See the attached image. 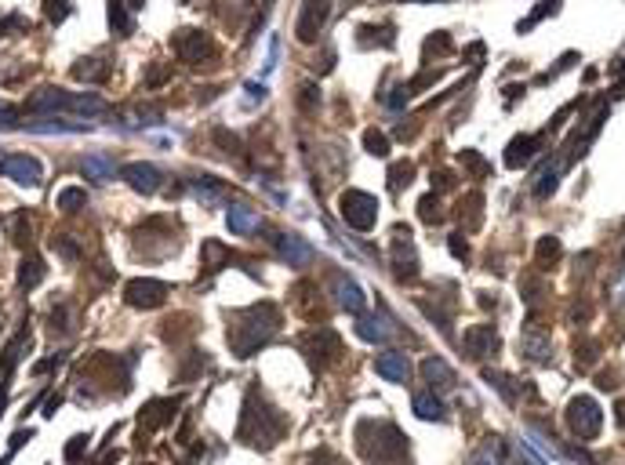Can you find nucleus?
Segmentation results:
<instances>
[{"label": "nucleus", "mask_w": 625, "mask_h": 465, "mask_svg": "<svg viewBox=\"0 0 625 465\" xmlns=\"http://www.w3.org/2000/svg\"><path fill=\"white\" fill-rule=\"evenodd\" d=\"M280 327V320H276V305H270V302H262V305H254L251 313L240 320V324L233 327V353L237 356H251L254 349H259L262 342H270L273 338V331Z\"/></svg>", "instance_id": "f257e3e1"}, {"label": "nucleus", "mask_w": 625, "mask_h": 465, "mask_svg": "<svg viewBox=\"0 0 625 465\" xmlns=\"http://www.w3.org/2000/svg\"><path fill=\"white\" fill-rule=\"evenodd\" d=\"M567 425H571V433H575L578 440L589 444L604 429V407L596 404L593 396H575L567 404Z\"/></svg>", "instance_id": "f03ea898"}, {"label": "nucleus", "mask_w": 625, "mask_h": 465, "mask_svg": "<svg viewBox=\"0 0 625 465\" xmlns=\"http://www.w3.org/2000/svg\"><path fill=\"white\" fill-rule=\"evenodd\" d=\"M338 208H342V218H346L356 232H367L378 218V200L364 189H346L342 200H338Z\"/></svg>", "instance_id": "7ed1b4c3"}, {"label": "nucleus", "mask_w": 625, "mask_h": 465, "mask_svg": "<svg viewBox=\"0 0 625 465\" xmlns=\"http://www.w3.org/2000/svg\"><path fill=\"white\" fill-rule=\"evenodd\" d=\"M393 273H397L400 283H411L418 277V255H415V244H411V229L407 226H397L393 229Z\"/></svg>", "instance_id": "20e7f679"}, {"label": "nucleus", "mask_w": 625, "mask_h": 465, "mask_svg": "<svg viewBox=\"0 0 625 465\" xmlns=\"http://www.w3.org/2000/svg\"><path fill=\"white\" fill-rule=\"evenodd\" d=\"M0 175H8L11 182L33 189V186H41L44 167H41V160H36V157H30V153H11V157L0 160Z\"/></svg>", "instance_id": "39448f33"}, {"label": "nucleus", "mask_w": 625, "mask_h": 465, "mask_svg": "<svg viewBox=\"0 0 625 465\" xmlns=\"http://www.w3.org/2000/svg\"><path fill=\"white\" fill-rule=\"evenodd\" d=\"M124 299H127V305H135V309H160L164 302H168V283H160L153 277L131 280V283H127V291H124Z\"/></svg>", "instance_id": "423d86ee"}, {"label": "nucleus", "mask_w": 625, "mask_h": 465, "mask_svg": "<svg viewBox=\"0 0 625 465\" xmlns=\"http://www.w3.org/2000/svg\"><path fill=\"white\" fill-rule=\"evenodd\" d=\"M331 15V0H302V11H298V41L302 44H313L316 36H320L324 22Z\"/></svg>", "instance_id": "0eeeda50"}, {"label": "nucleus", "mask_w": 625, "mask_h": 465, "mask_svg": "<svg viewBox=\"0 0 625 465\" xmlns=\"http://www.w3.org/2000/svg\"><path fill=\"white\" fill-rule=\"evenodd\" d=\"M175 51H178V58H186V62H204L211 55V41L204 30H182L175 36Z\"/></svg>", "instance_id": "6e6552de"}, {"label": "nucleus", "mask_w": 625, "mask_h": 465, "mask_svg": "<svg viewBox=\"0 0 625 465\" xmlns=\"http://www.w3.org/2000/svg\"><path fill=\"white\" fill-rule=\"evenodd\" d=\"M276 248H280V258H284L287 266H295V269H302V266H309L313 262V244L305 240V237H298V232H284V237L276 240Z\"/></svg>", "instance_id": "1a4fd4ad"}, {"label": "nucleus", "mask_w": 625, "mask_h": 465, "mask_svg": "<svg viewBox=\"0 0 625 465\" xmlns=\"http://www.w3.org/2000/svg\"><path fill=\"white\" fill-rule=\"evenodd\" d=\"M302 345H305V353H309V360H316V367H324L327 360L342 349L335 331H313V334H305V338H302Z\"/></svg>", "instance_id": "9d476101"}, {"label": "nucleus", "mask_w": 625, "mask_h": 465, "mask_svg": "<svg viewBox=\"0 0 625 465\" xmlns=\"http://www.w3.org/2000/svg\"><path fill=\"white\" fill-rule=\"evenodd\" d=\"M375 371H378L386 382H400V385L411 378V364H407V356L400 353V349H386V353H378Z\"/></svg>", "instance_id": "9b49d317"}, {"label": "nucleus", "mask_w": 625, "mask_h": 465, "mask_svg": "<svg viewBox=\"0 0 625 465\" xmlns=\"http://www.w3.org/2000/svg\"><path fill=\"white\" fill-rule=\"evenodd\" d=\"M124 178H127V186H131L135 193H142V197H149V193H157L160 189V171L153 164H127L124 167Z\"/></svg>", "instance_id": "f8f14e48"}, {"label": "nucleus", "mask_w": 625, "mask_h": 465, "mask_svg": "<svg viewBox=\"0 0 625 465\" xmlns=\"http://www.w3.org/2000/svg\"><path fill=\"white\" fill-rule=\"evenodd\" d=\"M73 98H76V95H66V91H58V87H41V91L30 98V106L55 116V113H62V109H73Z\"/></svg>", "instance_id": "ddd939ff"}, {"label": "nucleus", "mask_w": 625, "mask_h": 465, "mask_svg": "<svg viewBox=\"0 0 625 465\" xmlns=\"http://www.w3.org/2000/svg\"><path fill=\"white\" fill-rule=\"evenodd\" d=\"M465 349H469V356H483V353H498V334H494V327H473V331H465Z\"/></svg>", "instance_id": "4468645a"}, {"label": "nucleus", "mask_w": 625, "mask_h": 465, "mask_svg": "<svg viewBox=\"0 0 625 465\" xmlns=\"http://www.w3.org/2000/svg\"><path fill=\"white\" fill-rule=\"evenodd\" d=\"M422 378H426L429 389H443V385H451L454 371H451L448 360H440V356H426V360H422Z\"/></svg>", "instance_id": "2eb2a0df"}, {"label": "nucleus", "mask_w": 625, "mask_h": 465, "mask_svg": "<svg viewBox=\"0 0 625 465\" xmlns=\"http://www.w3.org/2000/svg\"><path fill=\"white\" fill-rule=\"evenodd\" d=\"M226 226H229V232H254L259 229V215H254L248 204H229L226 208Z\"/></svg>", "instance_id": "dca6fc26"}, {"label": "nucleus", "mask_w": 625, "mask_h": 465, "mask_svg": "<svg viewBox=\"0 0 625 465\" xmlns=\"http://www.w3.org/2000/svg\"><path fill=\"white\" fill-rule=\"evenodd\" d=\"M335 299H338V305L346 309V313H364V291H360V283L356 280H349V277H342L338 280V288H335Z\"/></svg>", "instance_id": "f3484780"}, {"label": "nucleus", "mask_w": 625, "mask_h": 465, "mask_svg": "<svg viewBox=\"0 0 625 465\" xmlns=\"http://www.w3.org/2000/svg\"><path fill=\"white\" fill-rule=\"evenodd\" d=\"M415 415L422 422H443V418H448V407H443V400L429 389V393L415 396Z\"/></svg>", "instance_id": "a211bd4d"}, {"label": "nucleus", "mask_w": 625, "mask_h": 465, "mask_svg": "<svg viewBox=\"0 0 625 465\" xmlns=\"http://www.w3.org/2000/svg\"><path fill=\"white\" fill-rule=\"evenodd\" d=\"M76 80H87V84H98V80H106V73H109V62L106 58H84V62H76V66L69 69Z\"/></svg>", "instance_id": "6ab92c4d"}, {"label": "nucleus", "mask_w": 625, "mask_h": 465, "mask_svg": "<svg viewBox=\"0 0 625 465\" xmlns=\"http://www.w3.org/2000/svg\"><path fill=\"white\" fill-rule=\"evenodd\" d=\"M189 193H193V197H197V204H219V200L226 197V186H222V182H215V178H208V175H204V178H197V182L189 186Z\"/></svg>", "instance_id": "aec40b11"}, {"label": "nucleus", "mask_w": 625, "mask_h": 465, "mask_svg": "<svg viewBox=\"0 0 625 465\" xmlns=\"http://www.w3.org/2000/svg\"><path fill=\"white\" fill-rule=\"evenodd\" d=\"M531 153H534V138H531V135H520V138L509 142L505 164H509V167H524V164L531 160Z\"/></svg>", "instance_id": "412c9836"}, {"label": "nucleus", "mask_w": 625, "mask_h": 465, "mask_svg": "<svg viewBox=\"0 0 625 465\" xmlns=\"http://www.w3.org/2000/svg\"><path fill=\"white\" fill-rule=\"evenodd\" d=\"M44 273H47V266L41 262V258H25V262L19 266V288L22 291H33L36 283L44 280Z\"/></svg>", "instance_id": "4be33fe9"}, {"label": "nucleus", "mask_w": 625, "mask_h": 465, "mask_svg": "<svg viewBox=\"0 0 625 465\" xmlns=\"http://www.w3.org/2000/svg\"><path fill=\"white\" fill-rule=\"evenodd\" d=\"M524 349L531 360H549V334L538 331V327H527L524 331Z\"/></svg>", "instance_id": "5701e85b"}, {"label": "nucleus", "mask_w": 625, "mask_h": 465, "mask_svg": "<svg viewBox=\"0 0 625 465\" xmlns=\"http://www.w3.org/2000/svg\"><path fill=\"white\" fill-rule=\"evenodd\" d=\"M80 167L95 178V182H106V178H113V160H109V157H95V153H84V157H80Z\"/></svg>", "instance_id": "b1692460"}, {"label": "nucleus", "mask_w": 625, "mask_h": 465, "mask_svg": "<svg viewBox=\"0 0 625 465\" xmlns=\"http://www.w3.org/2000/svg\"><path fill=\"white\" fill-rule=\"evenodd\" d=\"M469 465H502V444H498V440L480 444V447L473 451V458H469Z\"/></svg>", "instance_id": "393cba45"}, {"label": "nucleus", "mask_w": 625, "mask_h": 465, "mask_svg": "<svg viewBox=\"0 0 625 465\" xmlns=\"http://www.w3.org/2000/svg\"><path fill=\"white\" fill-rule=\"evenodd\" d=\"M84 204H87V193H84L80 186H69V189H62V193H58V211H66V215L80 211Z\"/></svg>", "instance_id": "a878e982"}, {"label": "nucleus", "mask_w": 625, "mask_h": 465, "mask_svg": "<svg viewBox=\"0 0 625 465\" xmlns=\"http://www.w3.org/2000/svg\"><path fill=\"white\" fill-rule=\"evenodd\" d=\"M386 436H389V444H393V447H404V433L397 429V425H389ZM382 447H386L382 440H375V444H360V451H364V455L371 458V462H378V458H382Z\"/></svg>", "instance_id": "bb28decb"}, {"label": "nucleus", "mask_w": 625, "mask_h": 465, "mask_svg": "<svg viewBox=\"0 0 625 465\" xmlns=\"http://www.w3.org/2000/svg\"><path fill=\"white\" fill-rule=\"evenodd\" d=\"M356 331H360V338H364V342H375V345H378V342H386V334H389V327H382L375 316H364L360 324H356Z\"/></svg>", "instance_id": "cd10ccee"}, {"label": "nucleus", "mask_w": 625, "mask_h": 465, "mask_svg": "<svg viewBox=\"0 0 625 465\" xmlns=\"http://www.w3.org/2000/svg\"><path fill=\"white\" fill-rule=\"evenodd\" d=\"M534 255H538L542 266H556L560 262V240L556 237H542L538 248H534Z\"/></svg>", "instance_id": "c85d7f7f"}, {"label": "nucleus", "mask_w": 625, "mask_h": 465, "mask_svg": "<svg viewBox=\"0 0 625 465\" xmlns=\"http://www.w3.org/2000/svg\"><path fill=\"white\" fill-rule=\"evenodd\" d=\"M411 171H415V167L407 164V160H404V164H393V167H389V189H393V193H397V189H407V186H411V178H415Z\"/></svg>", "instance_id": "c756f323"}, {"label": "nucleus", "mask_w": 625, "mask_h": 465, "mask_svg": "<svg viewBox=\"0 0 625 465\" xmlns=\"http://www.w3.org/2000/svg\"><path fill=\"white\" fill-rule=\"evenodd\" d=\"M364 149L375 153V157H386V153H389V138L382 131H364Z\"/></svg>", "instance_id": "7c9ffc66"}, {"label": "nucleus", "mask_w": 625, "mask_h": 465, "mask_svg": "<svg viewBox=\"0 0 625 465\" xmlns=\"http://www.w3.org/2000/svg\"><path fill=\"white\" fill-rule=\"evenodd\" d=\"M556 182H560V171H556V164H549V167L542 171L538 186H534V193H538V197H549V193L556 189Z\"/></svg>", "instance_id": "2f4dec72"}, {"label": "nucleus", "mask_w": 625, "mask_h": 465, "mask_svg": "<svg viewBox=\"0 0 625 465\" xmlns=\"http://www.w3.org/2000/svg\"><path fill=\"white\" fill-rule=\"evenodd\" d=\"M109 25L117 33H127V11H124V0H109Z\"/></svg>", "instance_id": "473e14b6"}, {"label": "nucleus", "mask_w": 625, "mask_h": 465, "mask_svg": "<svg viewBox=\"0 0 625 465\" xmlns=\"http://www.w3.org/2000/svg\"><path fill=\"white\" fill-rule=\"evenodd\" d=\"M44 15L51 22H62V19L69 15V4H66V0H44Z\"/></svg>", "instance_id": "72a5a7b5"}, {"label": "nucleus", "mask_w": 625, "mask_h": 465, "mask_svg": "<svg viewBox=\"0 0 625 465\" xmlns=\"http://www.w3.org/2000/svg\"><path fill=\"white\" fill-rule=\"evenodd\" d=\"M448 47H451V33H437V36L426 41V55L432 58V55H440V51H448Z\"/></svg>", "instance_id": "f704fd0d"}, {"label": "nucleus", "mask_w": 625, "mask_h": 465, "mask_svg": "<svg viewBox=\"0 0 625 465\" xmlns=\"http://www.w3.org/2000/svg\"><path fill=\"white\" fill-rule=\"evenodd\" d=\"M418 215H422L426 222H440V208H437V197H422V200H418Z\"/></svg>", "instance_id": "c9c22d12"}, {"label": "nucleus", "mask_w": 625, "mask_h": 465, "mask_svg": "<svg viewBox=\"0 0 625 465\" xmlns=\"http://www.w3.org/2000/svg\"><path fill=\"white\" fill-rule=\"evenodd\" d=\"M19 345H22V334H19V338H11L8 353H4V374H11V367H15V360H19Z\"/></svg>", "instance_id": "e433bc0d"}, {"label": "nucleus", "mask_w": 625, "mask_h": 465, "mask_svg": "<svg viewBox=\"0 0 625 465\" xmlns=\"http://www.w3.org/2000/svg\"><path fill=\"white\" fill-rule=\"evenodd\" d=\"M25 229H30V218H25V215H15V240H19V244L30 240V232H25Z\"/></svg>", "instance_id": "4c0bfd02"}, {"label": "nucleus", "mask_w": 625, "mask_h": 465, "mask_svg": "<svg viewBox=\"0 0 625 465\" xmlns=\"http://www.w3.org/2000/svg\"><path fill=\"white\" fill-rule=\"evenodd\" d=\"M84 451H87V436H76V440L66 444V458H76V455H84Z\"/></svg>", "instance_id": "58836bf2"}, {"label": "nucleus", "mask_w": 625, "mask_h": 465, "mask_svg": "<svg viewBox=\"0 0 625 465\" xmlns=\"http://www.w3.org/2000/svg\"><path fill=\"white\" fill-rule=\"evenodd\" d=\"M30 436H33V433H30V429H19V433H15V436H11V451H15V447H22V444H25V440H30Z\"/></svg>", "instance_id": "ea45409f"}, {"label": "nucleus", "mask_w": 625, "mask_h": 465, "mask_svg": "<svg viewBox=\"0 0 625 465\" xmlns=\"http://www.w3.org/2000/svg\"><path fill=\"white\" fill-rule=\"evenodd\" d=\"M15 124V113H11L8 106H0V127H11Z\"/></svg>", "instance_id": "a19ab883"}, {"label": "nucleus", "mask_w": 625, "mask_h": 465, "mask_svg": "<svg viewBox=\"0 0 625 465\" xmlns=\"http://www.w3.org/2000/svg\"><path fill=\"white\" fill-rule=\"evenodd\" d=\"M451 251L465 258V251H469V248H465V240H462V237H451Z\"/></svg>", "instance_id": "79ce46f5"}, {"label": "nucleus", "mask_w": 625, "mask_h": 465, "mask_svg": "<svg viewBox=\"0 0 625 465\" xmlns=\"http://www.w3.org/2000/svg\"><path fill=\"white\" fill-rule=\"evenodd\" d=\"M476 55H483V44H469V47H465V58H469V62H473Z\"/></svg>", "instance_id": "37998d69"}, {"label": "nucleus", "mask_w": 625, "mask_h": 465, "mask_svg": "<svg viewBox=\"0 0 625 465\" xmlns=\"http://www.w3.org/2000/svg\"><path fill=\"white\" fill-rule=\"evenodd\" d=\"M262 95H265V91H262V84H248V98H254V102H259Z\"/></svg>", "instance_id": "c03bdc74"}, {"label": "nucleus", "mask_w": 625, "mask_h": 465, "mask_svg": "<svg viewBox=\"0 0 625 465\" xmlns=\"http://www.w3.org/2000/svg\"><path fill=\"white\" fill-rule=\"evenodd\" d=\"M4 404H8V382L0 385V418H4Z\"/></svg>", "instance_id": "a18cd8bd"}, {"label": "nucleus", "mask_w": 625, "mask_h": 465, "mask_svg": "<svg viewBox=\"0 0 625 465\" xmlns=\"http://www.w3.org/2000/svg\"><path fill=\"white\" fill-rule=\"evenodd\" d=\"M55 407H58V396H51V400H47V407H44V415L51 418V415H55Z\"/></svg>", "instance_id": "49530a36"}, {"label": "nucleus", "mask_w": 625, "mask_h": 465, "mask_svg": "<svg viewBox=\"0 0 625 465\" xmlns=\"http://www.w3.org/2000/svg\"><path fill=\"white\" fill-rule=\"evenodd\" d=\"M618 422L625 425V400H622V404H618Z\"/></svg>", "instance_id": "de8ad7c7"}, {"label": "nucleus", "mask_w": 625, "mask_h": 465, "mask_svg": "<svg viewBox=\"0 0 625 465\" xmlns=\"http://www.w3.org/2000/svg\"><path fill=\"white\" fill-rule=\"evenodd\" d=\"M0 465H8V458H0Z\"/></svg>", "instance_id": "09e8293b"}, {"label": "nucleus", "mask_w": 625, "mask_h": 465, "mask_svg": "<svg viewBox=\"0 0 625 465\" xmlns=\"http://www.w3.org/2000/svg\"><path fill=\"white\" fill-rule=\"evenodd\" d=\"M622 73H625V62H622Z\"/></svg>", "instance_id": "8fccbe9b"}]
</instances>
